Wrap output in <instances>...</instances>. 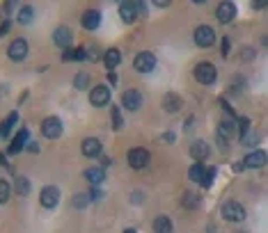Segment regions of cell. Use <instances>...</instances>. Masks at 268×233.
Returning <instances> with one entry per match:
<instances>
[{"label":"cell","mask_w":268,"mask_h":233,"mask_svg":"<svg viewBox=\"0 0 268 233\" xmlns=\"http://www.w3.org/2000/svg\"><path fill=\"white\" fill-rule=\"evenodd\" d=\"M193 76H195L197 83L202 85H213L215 78H218V71H215V66L211 62H200V64L193 69Z\"/></svg>","instance_id":"cell-1"},{"label":"cell","mask_w":268,"mask_h":233,"mask_svg":"<svg viewBox=\"0 0 268 233\" xmlns=\"http://www.w3.org/2000/svg\"><path fill=\"white\" fill-rule=\"evenodd\" d=\"M222 217H225L227 222H243L245 220V208L238 201L229 199V201L222 203Z\"/></svg>","instance_id":"cell-2"},{"label":"cell","mask_w":268,"mask_h":233,"mask_svg":"<svg viewBox=\"0 0 268 233\" xmlns=\"http://www.w3.org/2000/svg\"><path fill=\"white\" fill-rule=\"evenodd\" d=\"M133 66H135L137 73H151L156 66V57L154 53H149V50H142V53L135 55V60H133Z\"/></svg>","instance_id":"cell-3"},{"label":"cell","mask_w":268,"mask_h":233,"mask_svg":"<svg viewBox=\"0 0 268 233\" xmlns=\"http://www.w3.org/2000/svg\"><path fill=\"white\" fill-rule=\"evenodd\" d=\"M195 44L200 48H208L215 44V32L208 25H197L195 28Z\"/></svg>","instance_id":"cell-4"},{"label":"cell","mask_w":268,"mask_h":233,"mask_svg":"<svg viewBox=\"0 0 268 233\" xmlns=\"http://www.w3.org/2000/svg\"><path fill=\"white\" fill-rule=\"evenodd\" d=\"M42 135L48 140H58L62 135V121L58 117H46L42 121Z\"/></svg>","instance_id":"cell-5"},{"label":"cell","mask_w":268,"mask_h":233,"mask_svg":"<svg viewBox=\"0 0 268 233\" xmlns=\"http://www.w3.org/2000/svg\"><path fill=\"white\" fill-rule=\"evenodd\" d=\"M110 92L106 85H96V87H92V92H89V103L92 105H96V108H103V105H108L110 103Z\"/></svg>","instance_id":"cell-6"},{"label":"cell","mask_w":268,"mask_h":233,"mask_svg":"<svg viewBox=\"0 0 268 233\" xmlns=\"http://www.w3.org/2000/svg\"><path fill=\"white\" fill-rule=\"evenodd\" d=\"M7 55H9L12 62H23L28 57V42L25 39H14L7 48Z\"/></svg>","instance_id":"cell-7"},{"label":"cell","mask_w":268,"mask_h":233,"mask_svg":"<svg viewBox=\"0 0 268 233\" xmlns=\"http://www.w3.org/2000/svg\"><path fill=\"white\" fill-rule=\"evenodd\" d=\"M122 105L126 110H131V112H137V110L142 108V94L137 90H126L122 94Z\"/></svg>","instance_id":"cell-8"},{"label":"cell","mask_w":268,"mask_h":233,"mask_svg":"<svg viewBox=\"0 0 268 233\" xmlns=\"http://www.w3.org/2000/svg\"><path fill=\"white\" fill-rule=\"evenodd\" d=\"M39 201H42L44 208H55L60 203V190L55 186H46L39 192Z\"/></svg>","instance_id":"cell-9"},{"label":"cell","mask_w":268,"mask_h":233,"mask_svg":"<svg viewBox=\"0 0 268 233\" xmlns=\"http://www.w3.org/2000/svg\"><path fill=\"white\" fill-rule=\"evenodd\" d=\"M129 165L133 169H144L149 165V151L147 149H131L129 151Z\"/></svg>","instance_id":"cell-10"},{"label":"cell","mask_w":268,"mask_h":233,"mask_svg":"<svg viewBox=\"0 0 268 233\" xmlns=\"http://www.w3.org/2000/svg\"><path fill=\"white\" fill-rule=\"evenodd\" d=\"M234 16H236V5L234 2H220V5L215 7V18L220 23H232Z\"/></svg>","instance_id":"cell-11"},{"label":"cell","mask_w":268,"mask_h":233,"mask_svg":"<svg viewBox=\"0 0 268 233\" xmlns=\"http://www.w3.org/2000/svg\"><path fill=\"white\" fill-rule=\"evenodd\" d=\"M53 42H55V46H60V48H69L73 42V32L69 30L67 25H60L53 32Z\"/></svg>","instance_id":"cell-12"},{"label":"cell","mask_w":268,"mask_h":233,"mask_svg":"<svg viewBox=\"0 0 268 233\" xmlns=\"http://www.w3.org/2000/svg\"><path fill=\"white\" fill-rule=\"evenodd\" d=\"M119 16H122L124 23H133V21L140 16L137 2H122V5H119Z\"/></svg>","instance_id":"cell-13"},{"label":"cell","mask_w":268,"mask_h":233,"mask_svg":"<svg viewBox=\"0 0 268 233\" xmlns=\"http://www.w3.org/2000/svg\"><path fill=\"white\" fill-rule=\"evenodd\" d=\"M243 165L245 169H262L266 165V151H252L250 155H245Z\"/></svg>","instance_id":"cell-14"},{"label":"cell","mask_w":268,"mask_h":233,"mask_svg":"<svg viewBox=\"0 0 268 233\" xmlns=\"http://www.w3.org/2000/svg\"><path fill=\"white\" fill-rule=\"evenodd\" d=\"M80 23H83L85 30H96L99 23H101V12L99 9H87L83 14V18H80Z\"/></svg>","instance_id":"cell-15"},{"label":"cell","mask_w":268,"mask_h":233,"mask_svg":"<svg viewBox=\"0 0 268 233\" xmlns=\"http://www.w3.org/2000/svg\"><path fill=\"white\" fill-rule=\"evenodd\" d=\"M80 151H83V155H87V158H96V155H101V142L96 138H87L80 144Z\"/></svg>","instance_id":"cell-16"},{"label":"cell","mask_w":268,"mask_h":233,"mask_svg":"<svg viewBox=\"0 0 268 233\" xmlns=\"http://www.w3.org/2000/svg\"><path fill=\"white\" fill-rule=\"evenodd\" d=\"M208 153H211V149H208V144L202 142V140H197V142H193L191 146V158L197 162H204L208 158Z\"/></svg>","instance_id":"cell-17"},{"label":"cell","mask_w":268,"mask_h":233,"mask_svg":"<svg viewBox=\"0 0 268 233\" xmlns=\"http://www.w3.org/2000/svg\"><path fill=\"white\" fill-rule=\"evenodd\" d=\"M85 179L92 183V187H99L106 181V169H101V167H89V169H85Z\"/></svg>","instance_id":"cell-18"},{"label":"cell","mask_w":268,"mask_h":233,"mask_svg":"<svg viewBox=\"0 0 268 233\" xmlns=\"http://www.w3.org/2000/svg\"><path fill=\"white\" fill-rule=\"evenodd\" d=\"M25 142H28V131L23 128V131H21V133L16 135V138L12 140V144H9V149H7V153H9V155L21 153V151L25 149Z\"/></svg>","instance_id":"cell-19"},{"label":"cell","mask_w":268,"mask_h":233,"mask_svg":"<svg viewBox=\"0 0 268 233\" xmlns=\"http://www.w3.org/2000/svg\"><path fill=\"white\" fill-rule=\"evenodd\" d=\"M163 108L167 112H179V108H184V101H181V96L177 94H165L163 96Z\"/></svg>","instance_id":"cell-20"},{"label":"cell","mask_w":268,"mask_h":233,"mask_svg":"<svg viewBox=\"0 0 268 233\" xmlns=\"http://www.w3.org/2000/svg\"><path fill=\"white\" fill-rule=\"evenodd\" d=\"M154 233H172V220L165 215H158L154 220Z\"/></svg>","instance_id":"cell-21"},{"label":"cell","mask_w":268,"mask_h":233,"mask_svg":"<svg viewBox=\"0 0 268 233\" xmlns=\"http://www.w3.org/2000/svg\"><path fill=\"white\" fill-rule=\"evenodd\" d=\"M103 62H106L108 71H113L115 66H117L119 62H122V55H119L117 48H110V50H106V55H103Z\"/></svg>","instance_id":"cell-22"},{"label":"cell","mask_w":268,"mask_h":233,"mask_svg":"<svg viewBox=\"0 0 268 233\" xmlns=\"http://www.w3.org/2000/svg\"><path fill=\"white\" fill-rule=\"evenodd\" d=\"M204 172H206V167H204V162H195V165H193V167L188 169V176H191L193 183H202Z\"/></svg>","instance_id":"cell-23"},{"label":"cell","mask_w":268,"mask_h":233,"mask_svg":"<svg viewBox=\"0 0 268 233\" xmlns=\"http://www.w3.org/2000/svg\"><path fill=\"white\" fill-rule=\"evenodd\" d=\"M16 121H18V112H12L5 121H2V124H0V135H2V138H7V135H9V131H12V126L16 124Z\"/></svg>","instance_id":"cell-24"},{"label":"cell","mask_w":268,"mask_h":233,"mask_svg":"<svg viewBox=\"0 0 268 233\" xmlns=\"http://www.w3.org/2000/svg\"><path fill=\"white\" fill-rule=\"evenodd\" d=\"M181 203H184L186 208H200V203H202V199L197 197L195 192H186L184 199H181Z\"/></svg>","instance_id":"cell-25"},{"label":"cell","mask_w":268,"mask_h":233,"mask_svg":"<svg viewBox=\"0 0 268 233\" xmlns=\"http://www.w3.org/2000/svg\"><path fill=\"white\" fill-rule=\"evenodd\" d=\"M110 117H113V128L115 131H122V128H124V119H122V112H119L117 105H110Z\"/></svg>","instance_id":"cell-26"},{"label":"cell","mask_w":268,"mask_h":233,"mask_svg":"<svg viewBox=\"0 0 268 233\" xmlns=\"http://www.w3.org/2000/svg\"><path fill=\"white\" fill-rule=\"evenodd\" d=\"M32 16H35V12H32V7L30 5H25V7H21L18 9V23H23V25H28L30 21H32Z\"/></svg>","instance_id":"cell-27"},{"label":"cell","mask_w":268,"mask_h":233,"mask_svg":"<svg viewBox=\"0 0 268 233\" xmlns=\"http://www.w3.org/2000/svg\"><path fill=\"white\" fill-rule=\"evenodd\" d=\"M87 85H89V73L78 71V76L73 78V87H76V90H87Z\"/></svg>","instance_id":"cell-28"},{"label":"cell","mask_w":268,"mask_h":233,"mask_svg":"<svg viewBox=\"0 0 268 233\" xmlns=\"http://www.w3.org/2000/svg\"><path fill=\"white\" fill-rule=\"evenodd\" d=\"M16 192L21 194V197H25L30 192V181L25 179V176H16Z\"/></svg>","instance_id":"cell-29"},{"label":"cell","mask_w":268,"mask_h":233,"mask_svg":"<svg viewBox=\"0 0 268 233\" xmlns=\"http://www.w3.org/2000/svg\"><path fill=\"white\" fill-rule=\"evenodd\" d=\"M248 131H250V119H248V117H238V119H236V133H238V138H241V135H245Z\"/></svg>","instance_id":"cell-30"},{"label":"cell","mask_w":268,"mask_h":233,"mask_svg":"<svg viewBox=\"0 0 268 233\" xmlns=\"http://www.w3.org/2000/svg\"><path fill=\"white\" fill-rule=\"evenodd\" d=\"M9 192H12V190H9V183L0 179V203L9 201Z\"/></svg>","instance_id":"cell-31"},{"label":"cell","mask_w":268,"mask_h":233,"mask_svg":"<svg viewBox=\"0 0 268 233\" xmlns=\"http://www.w3.org/2000/svg\"><path fill=\"white\" fill-rule=\"evenodd\" d=\"M241 142H243L245 146H255V144L259 142V135H257V133H245V135H241Z\"/></svg>","instance_id":"cell-32"},{"label":"cell","mask_w":268,"mask_h":233,"mask_svg":"<svg viewBox=\"0 0 268 233\" xmlns=\"http://www.w3.org/2000/svg\"><path fill=\"white\" fill-rule=\"evenodd\" d=\"M213 179H215V167H211V169H206V172H204L202 186L204 187H211V186H213Z\"/></svg>","instance_id":"cell-33"},{"label":"cell","mask_w":268,"mask_h":233,"mask_svg":"<svg viewBox=\"0 0 268 233\" xmlns=\"http://www.w3.org/2000/svg\"><path fill=\"white\" fill-rule=\"evenodd\" d=\"M87 203H89L87 194H76V197H73V206H76V208H85Z\"/></svg>","instance_id":"cell-34"},{"label":"cell","mask_w":268,"mask_h":233,"mask_svg":"<svg viewBox=\"0 0 268 233\" xmlns=\"http://www.w3.org/2000/svg\"><path fill=\"white\" fill-rule=\"evenodd\" d=\"M220 108L227 112V117H232V119H234V117H236V114H234V108H232V105H229V103L225 101V98H220Z\"/></svg>","instance_id":"cell-35"},{"label":"cell","mask_w":268,"mask_h":233,"mask_svg":"<svg viewBox=\"0 0 268 233\" xmlns=\"http://www.w3.org/2000/svg\"><path fill=\"white\" fill-rule=\"evenodd\" d=\"M87 197H89V201H99V199L103 197V192H101V190H96V187H92Z\"/></svg>","instance_id":"cell-36"},{"label":"cell","mask_w":268,"mask_h":233,"mask_svg":"<svg viewBox=\"0 0 268 233\" xmlns=\"http://www.w3.org/2000/svg\"><path fill=\"white\" fill-rule=\"evenodd\" d=\"M9 25H12V23H9V18H5V21L0 23V37H5L7 32H9Z\"/></svg>","instance_id":"cell-37"},{"label":"cell","mask_w":268,"mask_h":233,"mask_svg":"<svg viewBox=\"0 0 268 233\" xmlns=\"http://www.w3.org/2000/svg\"><path fill=\"white\" fill-rule=\"evenodd\" d=\"M25 149L30 151V153H39V144H35V142H28V146Z\"/></svg>","instance_id":"cell-38"},{"label":"cell","mask_w":268,"mask_h":233,"mask_svg":"<svg viewBox=\"0 0 268 233\" xmlns=\"http://www.w3.org/2000/svg\"><path fill=\"white\" fill-rule=\"evenodd\" d=\"M110 165H113V160H110L108 155H103V158H101V169H108Z\"/></svg>","instance_id":"cell-39"},{"label":"cell","mask_w":268,"mask_h":233,"mask_svg":"<svg viewBox=\"0 0 268 233\" xmlns=\"http://www.w3.org/2000/svg\"><path fill=\"white\" fill-rule=\"evenodd\" d=\"M222 55H229V39H222Z\"/></svg>","instance_id":"cell-40"},{"label":"cell","mask_w":268,"mask_h":233,"mask_svg":"<svg viewBox=\"0 0 268 233\" xmlns=\"http://www.w3.org/2000/svg\"><path fill=\"white\" fill-rule=\"evenodd\" d=\"M108 80H110V85H117V76H115V71H108Z\"/></svg>","instance_id":"cell-41"},{"label":"cell","mask_w":268,"mask_h":233,"mask_svg":"<svg viewBox=\"0 0 268 233\" xmlns=\"http://www.w3.org/2000/svg\"><path fill=\"white\" fill-rule=\"evenodd\" d=\"M172 140H174L172 133H165V135H163V142H172Z\"/></svg>","instance_id":"cell-42"},{"label":"cell","mask_w":268,"mask_h":233,"mask_svg":"<svg viewBox=\"0 0 268 233\" xmlns=\"http://www.w3.org/2000/svg\"><path fill=\"white\" fill-rule=\"evenodd\" d=\"M0 165H2V167H7V165H9V162H7V158H5V153H0Z\"/></svg>","instance_id":"cell-43"},{"label":"cell","mask_w":268,"mask_h":233,"mask_svg":"<svg viewBox=\"0 0 268 233\" xmlns=\"http://www.w3.org/2000/svg\"><path fill=\"white\" fill-rule=\"evenodd\" d=\"M243 169H245L243 162H238V165H234V172H243Z\"/></svg>","instance_id":"cell-44"},{"label":"cell","mask_w":268,"mask_h":233,"mask_svg":"<svg viewBox=\"0 0 268 233\" xmlns=\"http://www.w3.org/2000/svg\"><path fill=\"white\" fill-rule=\"evenodd\" d=\"M12 9H14V2H5V12L9 14V12H12Z\"/></svg>","instance_id":"cell-45"},{"label":"cell","mask_w":268,"mask_h":233,"mask_svg":"<svg viewBox=\"0 0 268 233\" xmlns=\"http://www.w3.org/2000/svg\"><path fill=\"white\" fill-rule=\"evenodd\" d=\"M252 7H255V9H264V7H266V2H255Z\"/></svg>","instance_id":"cell-46"},{"label":"cell","mask_w":268,"mask_h":233,"mask_svg":"<svg viewBox=\"0 0 268 233\" xmlns=\"http://www.w3.org/2000/svg\"><path fill=\"white\" fill-rule=\"evenodd\" d=\"M124 233H137V231H135V229H126Z\"/></svg>","instance_id":"cell-47"},{"label":"cell","mask_w":268,"mask_h":233,"mask_svg":"<svg viewBox=\"0 0 268 233\" xmlns=\"http://www.w3.org/2000/svg\"><path fill=\"white\" fill-rule=\"evenodd\" d=\"M0 138H2V135H0Z\"/></svg>","instance_id":"cell-48"}]
</instances>
